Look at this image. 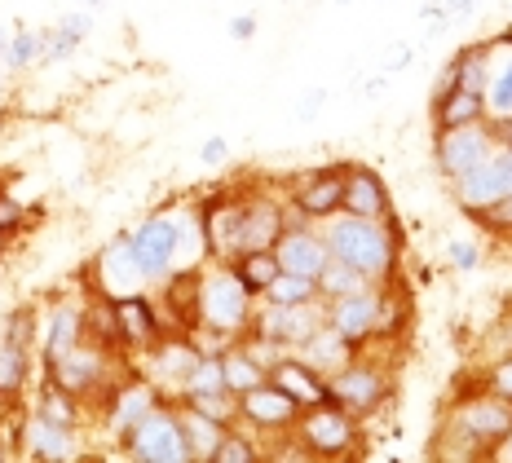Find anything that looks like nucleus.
<instances>
[{"label": "nucleus", "instance_id": "nucleus-1", "mask_svg": "<svg viewBox=\"0 0 512 463\" xmlns=\"http://www.w3.org/2000/svg\"><path fill=\"white\" fill-rule=\"evenodd\" d=\"M327 252L336 256V261L354 265L358 274H367L371 283H393V274H398V230H393V221L384 217H349V212H336L332 225H327L323 234Z\"/></svg>", "mask_w": 512, "mask_h": 463}, {"label": "nucleus", "instance_id": "nucleus-2", "mask_svg": "<svg viewBox=\"0 0 512 463\" xmlns=\"http://www.w3.org/2000/svg\"><path fill=\"white\" fill-rule=\"evenodd\" d=\"M512 428V402L495 393H482V397H468V402H455L451 406V419H446V441L460 450H451L455 459H490L499 446H504Z\"/></svg>", "mask_w": 512, "mask_h": 463}, {"label": "nucleus", "instance_id": "nucleus-3", "mask_svg": "<svg viewBox=\"0 0 512 463\" xmlns=\"http://www.w3.org/2000/svg\"><path fill=\"white\" fill-rule=\"evenodd\" d=\"M252 322V292L239 283L230 265H217L199 274V327L217 331V336H243Z\"/></svg>", "mask_w": 512, "mask_h": 463}, {"label": "nucleus", "instance_id": "nucleus-4", "mask_svg": "<svg viewBox=\"0 0 512 463\" xmlns=\"http://www.w3.org/2000/svg\"><path fill=\"white\" fill-rule=\"evenodd\" d=\"M292 428H296V441L305 446V455L314 459H345L358 446V419L340 411L336 402L305 406Z\"/></svg>", "mask_w": 512, "mask_h": 463}, {"label": "nucleus", "instance_id": "nucleus-5", "mask_svg": "<svg viewBox=\"0 0 512 463\" xmlns=\"http://www.w3.org/2000/svg\"><path fill=\"white\" fill-rule=\"evenodd\" d=\"M124 450L142 463H190V446L173 406H155L151 415L137 419L133 433L124 437Z\"/></svg>", "mask_w": 512, "mask_h": 463}, {"label": "nucleus", "instance_id": "nucleus-6", "mask_svg": "<svg viewBox=\"0 0 512 463\" xmlns=\"http://www.w3.org/2000/svg\"><path fill=\"white\" fill-rule=\"evenodd\" d=\"M384 397H389V375L371 362L349 358L345 366H336V371L327 375V402H336L340 411H349L354 419L371 415Z\"/></svg>", "mask_w": 512, "mask_h": 463}, {"label": "nucleus", "instance_id": "nucleus-7", "mask_svg": "<svg viewBox=\"0 0 512 463\" xmlns=\"http://www.w3.org/2000/svg\"><path fill=\"white\" fill-rule=\"evenodd\" d=\"M495 128L490 120H477V124H460V128H437V142H433V159H437V172L446 181L464 177L468 168H477L482 159L495 150Z\"/></svg>", "mask_w": 512, "mask_h": 463}, {"label": "nucleus", "instance_id": "nucleus-8", "mask_svg": "<svg viewBox=\"0 0 512 463\" xmlns=\"http://www.w3.org/2000/svg\"><path fill=\"white\" fill-rule=\"evenodd\" d=\"M181 243H186V225L173 217H151L137 234H128V252H133V265H137V274H142V283L168 278Z\"/></svg>", "mask_w": 512, "mask_h": 463}, {"label": "nucleus", "instance_id": "nucleus-9", "mask_svg": "<svg viewBox=\"0 0 512 463\" xmlns=\"http://www.w3.org/2000/svg\"><path fill=\"white\" fill-rule=\"evenodd\" d=\"M323 322H327L323 300H305V305H265L261 314H252L248 327L256 331V336L283 344V349H301Z\"/></svg>", "mask_w": 512, "mask_h": 463}, {"label": "nucleus", "instance_id": "nucleus-10", "mask_svg": "<svg viewBox=\"0 0 512 463\" xmlns=\"http://www.w3.org/2000/svg\"><path fill=\"white\" fill-rule=\"evenodd\" d=\"M327 305V327H336L354 349H367V340H376V327H380V292L376 283L362 287V292H349V296H336V300H323Z\"/></svg>", "mask_w": 512, "mask_h": 463}, {"label": "nucleus", "instance_id": "nucleus-11", "mask_svg": "<svg viewBox=\"0 0 512 463\" xmlns=\"http://www.w3.org/2000/svg\"><path fill=\"white\" fill-rule=\"evenodd\" d=\"M451 186H455V203H460L468 217H473L477 208H486V203L504 199L508 195V150L495 146L482 164L468 168L464 177H455Z\"/></svg>", "mask_w": 512, "mask_h": 463}, {"label": "nucleus", "instance_id": "nucleus-12", "mask_svg": "<svg viewBox=\"0 0 512 463\" xmlns=\"http://www.w3.org/2000/svg\"><path fill=\"white\" fill-rule=\"evenodd\" d=\"M340 203H345V164L309 172V177H301L296 181V190H292V208L301 212L305 221L336 217Z\"/></svg>", "mask_w": 512, "mask_h": 463}, {"label": "nucleus", "instance_id": "nucleus-13", "mask_svg": "<svg viewBox=\"0 0 512 463\" xmlns=\"http://www.w3.org/2000/svg\"><path fill=\"white\" fill-rule=\"evenodd\" d=\"M45 371H49V380L53 384H62L67 393H76V397H89L93 389L102 384V375H106V349H98V344H76V349H67L62 358H53L45 362Z\"/></svg>", "mask_w": 512, "mask_h": 463}, {"label": "nucleus", "instance_id": "nucleus-14", "mask_svg": "<svg viewBox=\"0 0 512 463\" xmlns=\"http://www.w3.org/2000/svg\"><path fill=\"white\" fill-rule=\"evenodd\" d=\"M274 256H279V269L287 274H301V278H318V269L327 265V243L323 234H314L309 225H287L274 243Z\"/></svg>", "mask_w": 512, "mask_h": 463}, {"label": "nucleus", "instance_id": "nucleus-15", "mask_svg": "<svg viewBox=\"0 0 512 463\" xmlns=\"http://www.w3.org/2000/svg\"><path fill=\"white\" fill-rule=\"evenodd\" d=\"M296 415H301V406H296L274 380H261L256 389L239 393V419H248L256 428H292Z\"/></svg>", "mask_w": 512, "mask_h": 463}, {"label": "nucleus", "instance_id": "nucleus-16", "mask_svg": "<svg viewBox=\"0 0 512 463\" xmlns=\"http://www.w3.org/2000/svg\"><path fill=\"white\" fill-rule=\"evenodd\" d=\"M111 309H115V322H120L124 349H151L155 340H164V327H159L151 296H137V292L111 296Z\"/></svg>", "mask_w": 512, "mask_h": 463}, {"label": "nucleus", "instance_id": "nucleus-17", "mask_svg": "<svg viewBox=\"0 0 512 463\" xmlns=\"http://www.w3.org/2000/svg\"><path fill=\"white\" fill-rule=\"evenodd\" d=\"M340 212H349V217H376V221L389 217L393 203L376 168L345 164V203H340Z\"/></svg>", "mask_w": 512, "mask_h": 463}, {"label": "nucleus", "instance_id": "nucleus-18", "mask_svg": "<svg viewBox=\"0 0 512 463\" xmlns=\"http://www.w3.org/2000/svg\"><path fill=\"white\" fill-rule=\"evenodd\" d=\"M23 450L31 459H49V463H62V459H76L80 446H76V428H62L45 415H31L23 424Z\"/></svg>", "mask_w": 512, "mask_h": 463}, {"label": "nucleus", "instance_id": "nucleus-19", "mask_svg": "<svg viewBox=\"0 0 512 463\" xmlns=\"http://www.w3.org/2000/svg\"><path fill=\"white\" fill-rule=\"evenodd\" d=\"M155 406H159V393H155L151 380H128V384H120V389L111 393V411H106V424H111V433L124 441L128 433H133L137 419L151 415Z\"/></svg>", "mask_w": 512, "mask_h": 463}, {"label": "nucleus", "instance_id": "nucleus-20", "mask_svg": "<svg viewBox=\"0 0 512 463\" xmlns=\"http://www.w3.org/2000/svg\"><path fill=\"white\" fill-rule=\"evenodd\" d=\"M270 380L279 384V389L292 397L296 406H318V402H327V375H318L309 362H301V358H279L270 366Z\"/></svg>", "mask_w": 512, "mask_h": 463}, {"label": "nucleus", "instance_id": "nucleus-21", "mask_svg": "<svg viewBox=\"0 0 512 463\" xmlns=\"http://www.w3.org/2000/svg\"><path fill=\"white\" fill-rule=\"evenodd\" d=\"M490 84V49L486 45H464L446 62L442 71V84L437 89H473V93H486Z\"/></svg>", "mask_w": 512, "mask_h": 463}, {"label": "nucleus", "instance_id": "nucleus-22", "mask_svg": "<svg viewBox=\"0 0 512 463\" xmlns=\"http://www.w3.org/2000/svg\"><path fill=\"white\" fill-rule=\"evenodd\" d=\"M486 120V93L473 89H437L433 93V124L437 128H460Z\"/></svg>", "mask_w": 512, "mask_h": 463}, {"label": "nucleus", "instance_id": "nucleus-23", "mask_svg": "<svg viewBox=\"0 0 512 463\" xmlns=\"http://www.w3.org/2000/svg\"><path fill=\"white\" fill-rule=\"evenodd\" d=\"M296 353H301V362H309L318 375H327V371H336V366H345L349 358H358V349H354V344H349L345 336H340L336 327H327V322H323V327H318L314 336H309V340H305Z\"/></svg>", "mask_w": 512, "mask_h": 463}, {"label": "nucleus", "instance_id": "nucleus-24", "mask_svg": "<svg viewBox=\"0 0 512 463\" xmlns=\"http://www.w3.org/2000/svg\"><path fill=\"white\" fill-rule=\"evenodd\" d=\"M177 419H181V433H186V446H190V463H212V450H217V441H221V433H226V424L199 415L195 406H186V402L177 406Z\"/></svg>", "mask_w": 512, "mask_h": 463}, {"label": "nucleus", "instance_id": "nucleus-25", "mask_svg": "<svg viewBox=\"0 0 512 463\" xmlns=\"http://www.w3.org/2000/svg\"><path fill=\"white\" fill-rule=\"evenodd\" d=\"M164 305L173 309V318H177L181 331H199V274H195V269H181L177 278H168Z\"/></svg>", "mask_w": 512, "mask_h": 463}, {"label": "nucleus", "instance_id": "nucleus-26", "mask_svg": "<svg viewBox=\"0 0 512 463\" xmlns=\"http://www.w3.org/2000/svg\"><path fill=\"white\" fill-rule=\"evenodd\" d=\"M84 340V314L76 305H58L49 318V331H45V362L62 358L67 349H76Z\"/></svg>", "mask_w": 512, "mask_h": 463}, {"label": "nucleus", "instance_id": "nucleus-27", "mask_svg": "<svg viewBox=\"0 0 512 463\" xmlns=\"http://www.w3.org/2000/svg\"><path fill=\"white\" fill-rule=\"evenodd\" d=\"M234 274H239V283L248 287L252 296H261L265 287L274 283V274H279V256H274V247H261V252H243L234 256V261H226Z\"/></svg>", "mask_w": 512, "mask_h": 463}, {"label": "nucleus", "instance_id": "nucleus-28", "mask_svg": "<svg viewBox=\"0 0 512 463\" xmlns=\"http://www.w3.org/2000/svg\"><path fill=\"white\" fill-rule=\"evenodd\" d=\"M318 300H336V296H349V292H362V287H371L367 274H358L354 265L336 261V256H327V265L318 269Z\"/></svg>", "mask_w": 512, "mask_h": 463}, {"label": "nucleus", "instance_id": "nucleus-29", "mask_svg": "<svg viewBox=\"0 0 512 463\" xmlns=\"http://www.w3.org/2000/svg\"><path fill=\"white\" fill-rule=\"evenodd\" d=\"M221 375H226V389H230L234 397L248 393V389H256L261 380H270V371H265V366L256 362L248 349H230V353H221Z\"/></svg>", "mask_w": 512, "mask_h": 463}, {"label": "nucleus", "instance_id": "nucleus-30", "mask_svg": "<svg viewBox=\"0 0 512 463\" xmlns=\"http://www.w3.org/2000/svg\"><path fill=\"white\" fill-rule=\"evenodd\" d=\"M36 415H45V419H53V424H62V428H76L80 424V397L67 393L62 384L45 380V389H40V402H36Z\"/></svg>", "mask_w": 512, "mask_h": 463}, {"label": "nucleus", "instance_id": "nucleus-31", "mask_svg": "<svg viewBox=\"0 0 512 463\" xmlns=\"http://www.w3.org/2000/svg\"><path fill=\"white\" fill-rule=\"evenodd\" d=\"M265 305H305V300H318V283L314 278H301V274H287L279 269L274 274V283L265 287Z\"/></svg>", "mask_w": 512, "mask_h": 463}, {"label": "nucleus", "instance_id": "nucleus-32", "mask_svg": "<svg viewBox=\"0 0 512 463\" xmlns=\"http://www.w3.org/2000/svg\"><path fill=\"white\" fill-rule=\"evenodd\" d=\"M31 366H27V349L23 344L0 340V397H14L27 384Z\"/></svg>", "mask_w": 512, "mask_h": 463}, {"label": "nucleus", "instance_id": "nucleus-33", "mask_svg": "<svg viewBox=\"0 0 512 463\" xmlns=\"http://www.w3.org/2000/svg\"><path fill=\"white\" fill-rule=\"evenodd\" d=\"M186 406H195L199 415L217 419V424H234L239 419V397H234L230 389H212V393H186Z\"/></svg>", "mask_w": 512, "mask_h": 463}, {"label": "nucleus", "instance_id": "nucleus-34", "mask_svg": "<svg viewBox=\"0 0 512 463\" xmlns=\"http://www.w3.org/2000/svg\"><path fill=\"white\" fill-rule=\"evenodd\" d=\"M499 115H512V62L490 71L486 84V120H499Z\"/></svg>", "mask_w": 512, "mask_h": 463}, {"label": "nucleus", "instance_id": "nucleus-35", "mask_svg": "<svg viewBox=\"0 0 512 463\" xmlns=\"http://www.w3.org/2000/svg\"><path fill=\"white\" fill-rule=\"evenodd\" d=\"M40 53H45V31H18L5 45V62L9 67H31Z\"/></svg>", "mask_w": 512, "mask_h": 463}, {"label": "nucleus", "instance_id": "nucleus-36", "mask_svg": "<svg viewBox=\"0 0 512 463\" xmlns=\"http://www.w3.org/2000/svg\"><path fill=\"white\" fill-rule=\"evenodd\" d=\"M261 450L252 446L243 433H234V428H226L221 433V441H217V450H212V463H252Z\"/></svg>", "mask_w": 512, "mask_h": 463}, {"label": "nucleus", "instance_id": "nucleus-37", "mask_svg": "<svg viewBox=\"0 0 512 463\" xmlns=\"http://www.w3.org/2000/svg\"><path fill=\"white\" fill-rule=\"evenodd\" d=\"M0 340H9V344H23V349H31V340H36V309H14L5 322V336Z\"/></svg>", "mask_w": 512, "mask_h": 463}, {"label": "nucleus", "instance_id": "nucleus-38", "mask_svg": "<svg viewBox=\"0 0 512 463\" xmlns=\"http://www.w3.org/2000/svg\"><path fill=\"white\" fill-rule=\"evenodd\" d=\"M473 221H482L486 230H495V234H512V195L486 203V208H477Z\"/></svg>", "mask_w": 512, "mask_h": 463}, {"label": "nucleus", "instance_id": "nucleus-39", "mask_svg": "<svg viewBox=\"0 0 512 463\" xmlns=\"http://www.w3.org/2000/svg\"><path fill=\"white\" fill-rule=\"evenodd\" d=\"M486 389L495 397H504V402H512V353H508V358H499L486 371Z\"/></svg>", "mask_w": 512, "mask_h": 463}, {"label": "nucleus", "instance_id": "nucleus-40", "mask_svg": "<svg viewBox=\"0 0 512 463\" xmlns=\"http://www.w3.org/2000/svg\"><path fill=\"white\" fill-rule=\"evenodd\" d=\"M451 261H455V269H464V274H473V269L482 265V252H477V243L455 239V243H451Z\"/></svg>", "mask_w": 512, "mask_h": 463}, {"label": "nucleus", "instance_id": "nucleus-41", "mask_svg": "<svg viewBox=\"0 0 512 463\" xmlns=\"http://www.w3.org/2000/svg\"><path fill=\"white\" fill-rule=\"evenodd\" d=\"M18 221H23V208H18L9 195H0V234H14Z\"/></svg>", "mask_w": 512, "mask_h": 463}, {"label": "nucleus", "instance_id": "nucleus-42", "mask_svg": "<svg viewBox=\"0 0 512 463\" xmlns=\"http://www.w3.org/2000/svg\"><path fill=\"white\" fill-rule=\"evenodd\" d=\"M230 155V146H226V137H208L204 146H199V159H204V164H221V159Z\"/></svg>", "mask_w": 512, "mask_h": 463}, {"label": "nucleus", "instance_id": "nucleus-43", "mask_svg": "<svg viewBox=\"0 0 512 463\" xmlns=\"http://www.w3.org/2000/svg\"><path fill=\"white\" fill-rule=\"evenodd\" d=\"M230 36H234V40H252V36H256V18H252V14L230 18Z\"/></svg>", "mask_w": 512, "mask_h": 463}, {"label": "nucleus", "instance_id": "nucleus-44", "mask_svg": "<svg viewBox=\"0 0 512 463\" xmlns=\"http://www.w3.org/2000/svg\"><path fill=\"white\" fill-rule=\"evenodd\" d=\"M490 128H495V142L499 146H512V115H499V120H490Z\"/></svg>", "mask_w": 512, "mask_h": 463}, {"label": "nucleus", "instance_id": "nucleus-45", "mask_svg": "<svg viewBox=\"0 0 512 463\" xmlns=\"http://www.w3.org/2000/svg\"><path fill=\"white\" fill-rule=\"evenodd\" d=\"M411 58H415V53H411L407 45H402V49H398V53H393V58H389V67H393V71H398V67H411Z\"/></svg>", "mask_w": 512, "mask_h": 463}, {"label": "nucleus", "instance_id": "nucleus-46", "mask_svg": "<svg viewBox=\"0 0 512 463\" xmlns=\"http://www.w3.org/2000/svg\"><path fill=\"white\" fill-rule=\"evenodd\" d=\"M499 455L512 459V428H508V437H504V446H499Z\"/></svg>", "mask_w": 512, "mask_h": 463}, {"label": "nucleus", "instance_id": "nucleus-47", "mask_svg": "<svg viewBox=\"0 0 512 463\" xmlns=\"http://www.w3.org/2000/svg\"><path fill=\"white\" fill-rule=\"evenodd\" d=\"M508 150V195H512V146H504Z\"/></svg>", "mask_w": 512, "mask_h": 463}, {"label": "nucleus", "instance_id": "nucleus-48", "mask_svg": "<svg viewBox=\"0 0 512 463\" xmlns=\"http://www.w3.org/2000/svg\"><path fill=\"white\" fill-rule=\"evenodd\" d=\"M5 45H9V40H5V36H0V67H5Z\"/></svg>", "mask_w": 512, "mask_h": 463}, {"label": "nucleus", "instance_id": "nucleus-49", "mask_svg": "<svg viewBox=\"0 0 512 463\" xmlns=\"http://www.w3.org/2000/svg\"><path fill=\"white\" fill-rule=\"evenodd\" d=\"M336 5H349V0H336Z\"/></svg>", "mask_w": 512, "mask_h": 463}, {"label": "nucleus", "instance_id": "nucleus-50", "mask_svg": "<svg viewBox=\"0 0 512 463\" xmlns=\"http://www.w3.org/2000/svg\"><path fill=\"white\" fill-rule=\"evenodd\" d=\"M89 5H98V0H89Z\"/></svg>", "mask_w": 512, "mask_h": 463}]
</instances>
